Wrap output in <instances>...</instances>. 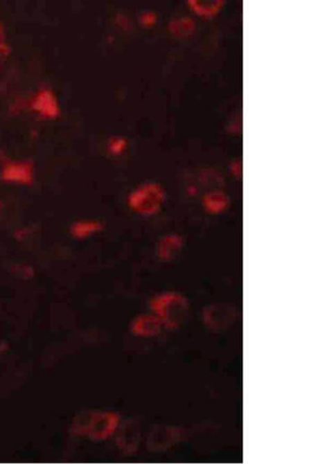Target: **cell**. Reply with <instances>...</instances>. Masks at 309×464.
I'll use <instances>...</instances> for the list:
<instances>
[{
	"label": "cell",
	"mask_w": 309,
	"mask_h": 464,
	"mask_svg": "<svg viewBox=\"0 0 309 464\" xmlns=\"http://www.w3.org/2000/svg\"><path fill=\"white\" fill-rule=\"evenodd\" d=\"M196 24L190 17H181L170 20L168 25V32L176 38H188L195 32Z\"/></svg>",
	"instance_id": "14"
},
{
	"label": "cell",
	"mask_w": 309,
	"mask_h": 464,
	"mask_svg": "<svg viewBox=\"0 0 309 464\" xmlns=\"http://www.w3.org/2000/svg\"><path fill=\"white\" fill-rule=\"evenodd\" d=\"M15 271L23 278H30L34 275L32 267L25 266V265H19Z\"/></svg>",
	"instance_id": "19"
},
{
	"label": "cell",
	"mask_w": 309,
	"mask_h": 464,
	"mask_svg": "<svg viewBox=\"0 0 309 464\" xmlns=\"http://www.w3.org/2000/svg\"><path fill=\"white\" fill-rule=\"evenodd\" d=\"M91 415V411L76 415L71 425V434L78 436V437H86Z\"/></svg>",
	"instance_id": "15"
},
{
	"label": "cell",
	"mask_w": 309,
	"mask_h": 464,
	"mask_svg": "<svg viewBox=\"0 0 309 464\" xmlns=\"http://www.w3.org/2000/svg\"><path fill=\"white\" fill-rule=\"evenodd\" d=\"M10 53H11V47L8 42L6 30H5L3 23L0 21V69L6 62Z\"/></svg>",
	"instance_id": "16"
},
{
	"label": "cell",
	"mask_w": 309,
	"mask_h": 464,
	"mask_svg": "<svg viewBox=\"0 0 309 464\" xmlns=\"http://www.w3.org/2000/svg\"><path fill=\"white\" fill-rule=\"evenodd\" d=\"M239 317L238 310L231 303H211L203 310L204 325L214 332H220L231 328Z\"/></svg>",
	"instance_id": "3"
},
{
	"label": "cell",
	"mask_w": 309,
	"mask_h": 464,
	"mask_svg": "<svg viewBox=\"0 0 309 464\" xmlns=\"http://www.w3.org/2000/svg\"><path fill=\"white\" fill-rule=\"evenodd\" d=\"M103 229V223L96 219H80L71 225L70 233L78 240H85Z\"/></svg>",
	"instance_id": "13"
},
{
	"label": "cell",
	"mask_w": 309,
	"mask_h": 464,
	"mask_svg": "<svg viewBox=\"0 0 309 464\" xmlns=\"http://www.w3.org/2000/svg\"><path fill=\"white\" fill-rule=\"evenodd\" d=\"M188 8L202 19H213L223 9L224 0H188Z\"/></svg>",
	"instance_id": "12"
},
{
	"label": "cell",
	"mask_w": 309,
	"mask_h": 464,
	"mask_svg": "<svg viewBox=\"0 0 309 464\" xmlns=\"http://www.w3.org/2000/svg\"><path fill=\"white\" fill-rule=\"evenodd\" d=\"M166 193L160 184H143L130 193L127 198L129 208L140 215L150 216L157 213L164 205Z\"/></svg>",
	"instance_id": "2"
},
{
	"label": "cell",
	"mask_w": 309,
	"mask_h": 464,
	"mask_svg": "<svg viewBox=\"0 0 309 464\" xmlns=\"http://www.w3.org/2000/svg\"><path fill=\"white\" fill-rule=\"evenodd\" d=\"M231 172L233 173L235 177H238V176L242 175V163L238 161V160H235L231 164Z\"/></svg>",
	"instance_id": "20"
},
{
	"label": "cell",
	"mask_w": 309,
	"mask_h": 464,
	"mask_svg": "<svg viewBox=\"0 0 309 464\" xmlns=\"http://www.w3.org/2000/svg\"><path fill=\"white\" fill-rule=\"evenodd\" d=\"M184 238L178 233H168L161 237L157 246L158 258L162 261H172L183 249Z\"/></svg>",
	"instance_id": "10"
},
{
	"label": "cell",
	"mask_w": 309,
	"mask_h": 464,
	"mask_svg": "<svg viewBox=\"0 0 309 464\" xmlns=\"http://www.w3.org/2000/svg\"><path fill=\"white\" fill-rule=\"evenodd\" d=\"M162 328V323L154 314H141L132 320L130 330L137 337L150 338L160 334Z\"/></svg>",
	"instance_id": "9"
},
{
	"label": "cell",
	"mask_w": 309,
	"mask_h": 464,
	"mask_svg": "<svg viewBox=\"0 0 309 464\" xmlns=\"http://www.w3.org/2000/svg\"><path fill=\"white\" fill-rule=\"evenodd\" d=\"M116 432V445L120 451L126 455H132L136 452L142 437L140 423L134 420L120 422Z\"/></svg>",
	"instance_id": "5"
},
{
	"label": "cell",
	"mask_w": 309,
	"mask_h": 464,
	"mask_svg": "<svg viewBox=\"0 0 309 464\" xmlns=\"http://www.w3.org/2000/svg\"><path fill=\"white\" fill-rule=\"evenodd\" d=\"M35 178V168L29 160L8 162L2 168L1 179L7 183L19 185H32Z\"/></svg>",
	"instance_id": "7"
},
{
	"label": "cell",
	"mask_w": 309,
	"mask_h": 464,
	"mask_svg": "<svg viewBox=\"0 0 309 464\" xmlns=\"http://www.w3.org/2000/svg\"><path fill=\"white\" fill-rule=\"evenodd\" d=\"M150 307L168 330H177L184 325L190 312V303L181 293H160L150 300Z\"/></svg>",
	"instance_id": "1"
},
{
	"label": "cell",
	"mask_w": 309,
	"mask_h": 464,
	"mask_svg": "<svg viewBox=\"0 0 309 464\" xmlns=\"http://www.w3.org/2000/svg\"><path fill=\"white\" fill-rule=\"evenodd\" d=\"M181 437V430L178 428L168 425H155L148 436V449L153 452L167 450L175 445Z\"/></svg>",
	"instance_id": "8"
},
{
	"label": "cell",
	"mask_w": 309,
	"mask_h": 464,
	"mask_svg": "<svg viewBox=\"0 0 309 464\" xmlns=\"http://www.w3.org/2000/svg\"><path fill=\"white\" fill-rule=\"evenodd\" d=\"M34 113L45 119H55L60 116V106L55 93L51 89L38 90L30 102Z\"/></svg>",
	"instance_id": "6"
},
{
	"label": "cell",
	"mask_w": 309,
	"mask_h": 464,
	"mask_svg": "<svg viewBox=\"0 0 309 464\" xmlns=\"http://www.w3.org/2000/svg\"><path fill=\"white\" fill-rule=\"evenodd\" d=\"M127 148V140L122 136L112 137L108 143V150L112 155L123 154Z\"/></svg>",
	"instance_id": "17"
},
{
	"label": "cell",
	"mask_w": 309,
	"mask_h": 464,
	"mask_svg": "<svg viewBox=\"0 0 309 464\" xmlns=\"http://www.w3.org/2000/svg\"><path fill=\"white\" fill-rule=\"evenodd\" d=\"M229 195L223 190H213L206 193L202 197V205L206 213L211 214H221L229 208Z\"/></svg>",
	"instance_id": "11"
},
{
	"label": "cell",
	"mask_w": 309,
	"mask_h": 464,
	"mask_svg": "<svg viewBox=\"0 0 309 464\" xmlns=\"http://www.w3.org/2000/svg\"><path fill=\"white\" fill-rule=\"evenodd\" d=\"M121 418L117 413L111 411H91L87 436L96 442L108 440L116 433Z\"/></svg>",
	"instance_id": "4"
},
{
	"label": "cell",
	"mask_w": 309,
	"mask_h": 464,
	"mask_svg": "<svg viewBox=\"0 0 309 464\" xmlns=\"http://www.w3.org/2000/svg\"><path fill=\"white\" fill-rule=\"evenodd\" d=\"M140 23L143 27L150 28L154 26L157 22V15L154 12L147 11L140 15Z\"/></svg>",
	"instance_id": "18"
}]
</instances>
